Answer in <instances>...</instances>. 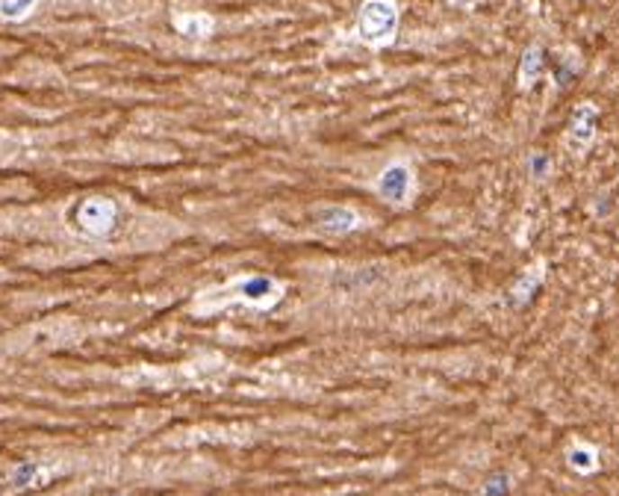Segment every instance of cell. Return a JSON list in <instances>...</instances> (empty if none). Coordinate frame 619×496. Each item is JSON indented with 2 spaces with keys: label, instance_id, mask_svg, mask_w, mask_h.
I'll return each mask as SVG.
<instances>
[{
  "label": "cell",
  "instance_id": "obj_1",
  "mask_svg": "<svg viewBox=\"0 0 619 496\" xmlns=\"http://www.w3.org/2000/svg\"><path fill=\"white\" fill-rule=\"evenodd\" d=\"M283 299V284L272 275H237L221 287H210L195 295L192 313L210 316L228 308H251V311H272Z\"/></svg>",
  "mask_w": 619,
  "mask_h": 496
},
{
  "label": "cell",
  "instance_id": "obj_2",
  "mask_svg": "<svg viewBox=\"0 0 619 496\" xmlns=\"http://www.w3.org/2000/svg\"><path fill=\"white\" fill-rule=\"evenodd\" d=\"M399 36L396 0H366L357 15V39L369 48H387Z\"/></svg>",
  "mask_w": 619,
  "mask_h": 496
},
{
  "label": "cell",
  "instance_id": "obj_3",
  "mask_svg": "<svg viewBox=\"0 0 619 496\" xmlns=\"http://www.w3.org/2000/svg\"><path fill=\"white\" fill-rule=\"evenodd\" d=\"M74 221H77L83 237L106 239L119 225V204L106 195H89L74 210Z\"/></svg>",
  "mask_w": 619,
  "mask_h": 496
},
{
  "label": "cell",
  "instance_id": "obj_4",
  "mask_svg": "<svg viewBox=\"0 0 619 496\" xmlns=\"http://www.w3.org/2000/svg\"><path fill=\"white\" fill-rule=\"evenodd\" d=\"M413 186H416V175L410 163H390L375 181V193L381 202H387L392 207H404L413 198Z\"/></svg>",
  "mask_w": 619,
  "mask_h": 496
},
{
  "label": "cell",
  "instance_id": "obj_5",
  "mask_svg": "<svg viewBox=\"0 0 619 496\" xmlns=\"http://www.w3.org/2000/svg\"><path fill=\"white\" fill-rule=\"evenodd\" d=\"M596 122H599V110L593 104H579L572 110L570 131H567V148L575 157H584L596 142Z\"/></svg>",
  "mask_w": 619,
  "mask_h": 496
},
{
  "label": "cell",
  "instance_id": "obj_6",
  "mask_svg": "<svg viewBox=\"0 0 619 496\" xmlns=\"http://www.w3.org/2000/svg\"><path fill=\"white\" fill-rule=\"evenodd\" d=\"M316 225L325 228L327 234H351L360 225V213L351 207H339V204H327L316 210Z\"/></svg>",
  "mask_w": 619,
  "mask_h": 496
},
{
  "label": "cell",
  "instance_id": "obj_7",
  "mask_svg": "<svg viewBox=\"0 0 619 496\" xmlns=\"http://www.w3.org/2000/svg\"><path fill=\"white\" fill-rule=\"evenodd\" d=\"M175 27H177V33L186 39H207L212 36V30H216V21L204 13H189V15H177Z\"/></svg>",
  "mask_w": 619,
  "mask_h": 496
},
{
  "label": "cell",
  "instance_id": "obj_8",
  "mask_svg": "<svg viewBox=\"0 0 619 496\" xmlns=\"http://www.w3.org/2000/svg\"><path fill=\"white\" fill-rule=\"evenodd\" d=\"M567 464L575 473H593L599 467V455H596V449L587 446V443H572L567 449Z\"/></svg>",
  "mask_w": 619,
  "mask_h": 496
},
{
  "label": "cell",
  "instance_id": "obj_9",
  "mask_svg": "<svg viewBox=\"0 0 619 496\" xmlns=\"http://www.w3.org/2000/svg\"><path fill=\"white\" fill-rule=\"evenodd\" d=\"M540 281H543V263H537L531 272H525L516 284H514V290H510V302L514 304H522V302H528L534 290L540 287Z\"/></svg>",
  "mask_w": 619,
  "mask_h": 496
},
{
  "label": "cell",
  "instance_id": "obj_10",
  "mask_svg": "<svg viewBox=\"0 0 619 496\" xmlns=\"http://www.w3.org/2000/svg\"><path fill=\"white\" fill-rule=\"evenodd\" d=\"M540 68H543V50L537 45H531L525 50V57H522V71H519V83L522 89L534 86V80L540 77Z\"/></svg>",
  "mask_w": 619,
  "mask_h": 496
},
{
  "label": "cell",
  "instance_id": "obj_11",
  "mask_svg": "<svg viewBox=\"0 0 619 496\" xmlns=\"http://www.w3.org/2000/svg\"><path fill=\"white\" fill-rule=\"evenodd\" d=\"M39 0H0V18L6 21H24L36 9Z\"/></svg>",
  "mask_w": 619,
  "mask_h": 496
},
{
  "label": "cell",
  "instance_id": "obj_12",
  "mask_svg": "<svg viewBox=\"0 0 619 496\" xmlns=\"http://www.w3.org/2000/svg\"><path fill=\"white\" fill-rule=\"evenodd\" d=\"M549 166H552V163H549V157H546V154H534V157H531V172L537 175V177L546 175V172H549Z\"/></svg>",
  "mask_w": 619,
  "mask_h": 496
}]
</instances>
